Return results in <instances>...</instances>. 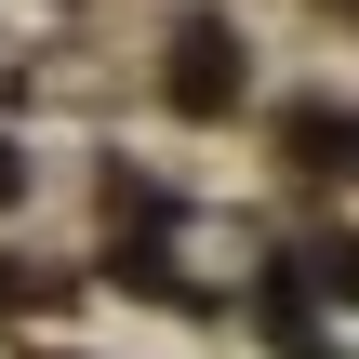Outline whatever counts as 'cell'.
<instances>
[{
  "mask_svg": "<svg viewBox=\"0 0 359 359\" xmlns=\"http://www.w3.org/2000/svg\"><path fill=\"white\" fill-rule=\"evenodd\" d=\"M346 13H359V0H346Z\"/></svg>",
  "mask_w": 359,
  "mask_h": 359,
  "instance_id": "3957f363",
  "label": "cell"
},
{
  "mask_svg": "<svg viewBox=\"0 0 359 359\" xmlns=\"http://www.w3.org/2000/svg\"><path fill=\"white\" fill-rule=\"evenodd\" d=\"M346 173H359V120H346Z\"/></svg>",
  "mask_w": 359,
  "mask_h": 359,
  "instance_id": "7a4b0ae2",
  "label": "cell"
},
{
  "mask_svg": "<svg viewBox=\"0 0 359 359\" xmlns=\"http://www.w3.org/2000/svg\"><path fill=\"white\" fill-rule=\"evenodd\" d=\"M173 107H187V120H226V107H240V40H226L213 13L173 27Z\"/></svg>",
  "mask_w": 359,
  "mask_h": 359,
  "instance_id": "6da1fadb",
  "label": "cell"
}]
</instances>
